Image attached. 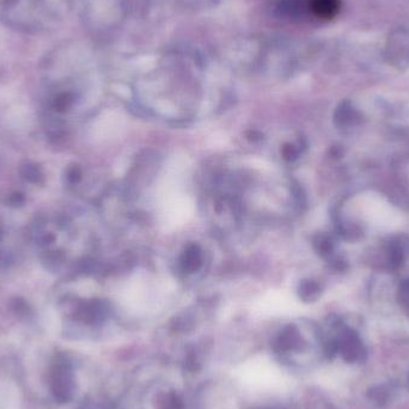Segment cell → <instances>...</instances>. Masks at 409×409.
<instances>
[{
    "instance_id": "6da1fadb",
    "label": "cell",
    "mask_w": 409,
    "mask_h": 409,
    "mask_svg": "<svg viewBox=\"0 0 409 409\" xmlns=\"http://www.w3.org/2000/svg\"><path fill=\"white\" fill-rule=\"evenodd\" d=\"M361 121L358 111H354L352 106H342L339 111H336L335 123L338 127L351 128L359 125Z\"/></svg>"
},
{
    "instance_id": "7a4b0ae2",
    "label": "cell",
    "mask_w": 409,
    "mask_h": 409,
    "mask_svg": "<svg viewBox=\"0 0 409 409\" xmlns=\"http://www.w3.org/2000/svg\"><path fill=\"white\" fill-rule=\"evenodd\" d=\"M339 6V0H311V8L314 13L324 20L335 16Z\"/></svg>"
},
{
    "instance_id": "3957f363",
    "label": "cell",
    "mask_w": 409,
    "mask_h": 409,
    "mask_svg": "<svg viewBox=\"0 0 409 409\" xmlns=\"http://www.w3.org/2000/svg\"><path fill=\"white\" fill-rule=\"evenodd\" d=\"M315 248L319 254L324 255V256H331L334 251V248H335L334 240L329 235H319L315 240Z\"/></svg>"
},
{
    "instance_id": "277c9868",
    "label": "cell",
    "mask_w": 409,
    "mask_h": 409,
    "mask_svg": "<svg viewBox=\"0 0 409 409\" xmlns=\"http://www.w3.org/2000/svg\"><path fill=\"white\" fill-rule=\"evenodd\" d=\"M397 302L400 307L409 316V279L400 282L397 289Z\"/></svg>"
},
{
    "instance_id": "5b68a950",
    "label": "cell",
    "mask_w": 409,
    "mask_h": 409,
    "mask_svg": "<svg viewBox=\"0 0 409 409\" xmlns=\"http://www.w3.org/2000/svg\"><path fill=\"white\" fill-rule=\"evenodd\" d=\"M300 293L303 296L304 299H316L321 293V287L319 284L312 280L303 282V285L300 287Z\"/></svg>"
}]
</instances>
